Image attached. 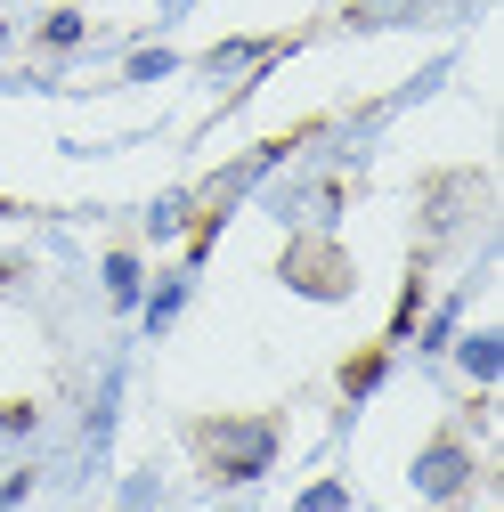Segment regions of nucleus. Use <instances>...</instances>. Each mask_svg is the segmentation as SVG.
I'll return each mask as SVG.
<instances>
[{
	"label": "nucleus",
	"instance_id": "1",
	"mask_svg": "<svg viewBox=\"0 0 504 512\" xmlns=\"http://www.w3.org/2000/svg\"><path fill=\"white\" fill-rule=\"evenodd\" d=\"M204 456H212L220 480H252V472L277 456V431L269 423H212L204 431Z\"/></svg>",
	"mask_w": 504,
	"mask_h": 512
},
{
	"label": "nucleus",
	"instance_id": "2",
	"mask_svg": "<svg viewBox=\"0 0 504 512\" xmlns=\"http://www.w3.org/2000/svg\"><path fill=\"white\" fill-rule=\"evenodd\" d=\"M415 488H423V496H456V488H464V447H456V439L423 447V456H415Z\"/></svg>",
	"mask_w": 504,
	"mask_h": 512
},
{
	"label": "nucleus",
	"instance_id": "3",
	"mask_svg": "<svg viewBox=\"0 0 504 512\" xmlns=\"http://www.w3.org/2000/svg\"><path fill=\"white\" fill-rule=\"evenodd\" d=\"M374 382H383V350H366V358H350V366H342V391H350V399H366Z\"/></svg>",
	"mask_w": 504,
	"mask_h": 512
},
{
	"label": "nucleus",
	"instance_id": "4",
	"mask_svg": "<svg viewBox=\"0 0 504 512\" xmlns=\"http://www.w3.org/2000/svg\"><path fill=\"white\" fill-rule=\"evenodd\" d=\"M496 366H504V342H496V334H472V342H464V374H480V382H488Z\"/></svg>",
	"mask_w": 504,
	"mask_h": 512
},
{
	"label": "nucleus",
	"instance_id": "5",
	"mask_svg": "<svg viewBox=\"0 0 504 512\" xmlns=\"http://www.w3.org/2000/svg\"><path fill=\"white\" fill-rule=\"evenodd\" d=\"M106 293L114 301H139V261H131V252H114V261H106Z\"/></svg>",
	"mask_w": 504,
	"mask_h": 512
},
{
	"label": "nucleus",
	"instance_id": "6",
	"mask_svg": "<svg viewBox=\"0 0 504 512\" xmlns=\"http://www.w3.org/2000/svg\"><path fill=\"white\" fill-rule=\"evenodd\" d=\"M171 317H179V285H163V293H155V309H147V326L163 334V326H171Z\"/></svg>",
	"mask_w": 504,
	"mask_h": 512
},
{
	"label": "nucleus",
	"instance_id": "7",
	"mask_svg": "<svg viewBox=\"0 0 504 512\" xmlns=\"http://www.w3.org/2000/svg\"><path fill=\"white\" fill-rule=\"evenodd\" d=\"M301 512H342V488H334V480H326V488H309V496H301Z\"/></svg>",
	"mask_w": 504,
	"mask_h": 512
},
{
	"label": "nucleus",
	"instance_id": "8",
	"mask_svg": "<svg viewBox=\"0 0 504 512\" xmlns=\"http://www.w3.org/2000/svg\"><path fill=\"white\" fill-rule=\"evenodd\" d=\"M9 431H33V407H0V439Z\"/></svg>",
	"mask_w": 504,
	"mask_h": 512
},
{
	"label": "nucleus",
	"instance_id": "9",
	"mask_svg": "<svg viewBox=\"0 0 504 512\" xmlns=\"http://www.w3.org/2000/svg\"><path fill=\"white\" fill-rule=\"evenodd\" d=\"M25 488H33V480H25V472H17V480H0V512H9V504H17V496H25Z\"/></svg>",
	"mask_w": 504,
	"mask_h": 512
}]
</instances>
